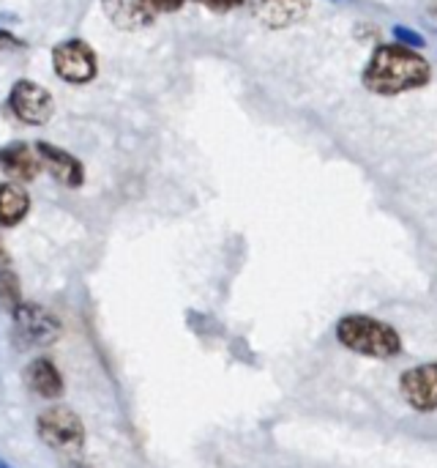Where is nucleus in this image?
Wrapping results in <instances>:
<instances>
[{
  "instance_id": "1",
  "label": "nucleus",
  "mask_w": 437,
  "mask_h": 468,
  "mask_svg": "<svg viewBox=\"0 0 437 468\" xmlns=\"http://www.w3.org/2000/svg\"><path fill=\"white\" fill-rule=\"evenodd\" d=\"M432 80V66L416 49L402 44H380L364 66L361 82L378 96H400L419 90Z\"/></svg>"
},
{
  "instance_id": "2",
  "label": "nucleus",
  "mask_w": 437,
  "mask_h": 468,
  "mask_svg": "<svg viewBox=\"0 0 437 468\" xmlns=\"http://www.w3.org/2000/svg\"><path fill=\"white\" fill-rule=\"evenodd\" d=\"M337 340L345 348L372 359H394L402 351L400 332L372 315H345L337 324Z\"/></svg>"
},
{
  "instance_id": "3",
  "label": "nucleus",
  "mask_w": 437,
  "mask_h": 468,
  "mask_svg": "<svg viewBox=\"0 0 437 468\" xmlns=\"http://www.w3.org/2000/svg\"><path fill=\"white\" fill-rule=\"evenodd\" d=\"M38 439L57 452H79L85 447L82 420L66 406H49L38 414Z\"/></svg>"
},
{
  "instance_id": "4",
  "label": "nucleus",
  "mask_w": 437,
  "mask_h": 468,
  "mask_svg": "<svg viewBox=\"0 0 437 468\" xmlns=\"http://www.w3.org/2000/svg\"><path fill=\"white\" fill-rule=\"evenodd\" d=\"M52 66H55V74L71 85H88L99 74V58L93 47L82 38H68V41L55 44Z\"/></svg>"
},
{
  "instance_id": "5",
  "label": "nucleus",
  "mask_w": 437,
  "mask_h": 468,
  "mask_svg": "<svg viewBox=\"0 0 437 468\" xmlns=\"http://www.w3.org/2000/svg\"><path fill=\"white\" fill-rule=\"evenodd\" d=\"M8 110L27 126H44L55 115V99L44 85L33 80H16L8 90Z\"/></svg>"
},
{
  "instance_id": "6",
  "label": "nucleus",
  "mask_w": 437,
  "mask_h": 468,
  "mask_svg": "<svg viewBox=\"0 0 437 468\" xmlns=\"http://www.w3.org/2000/svg\"><path fill=\"white\" fill-rule=\"evenodd\" d=\"M11 315H14V332H16L19 343L33 346V348L52 346L63 332L60 321L49 310H44L41 304H33V302H22Z\"/></svg>"
},
{
  "instance_id": "7",
  "label": "nucleus",
  "mask_w": 437,
  "mask_h": 468,
  "mask_svg": "<svg viewBox=\"0 0 437 468\" xmlns=\"http://www.w3.org/2000/svg\"><path fill=\"white\" fill-rule=\"evenodd\" d=\"M400 389L411 409H416L421 414L437 411V365L411 367L408 373H402Z\"/></svg>"
},
{
  "instance_id": "8",
  "label": "nucleus",
  "mask_w": 437,
  "mask_h": 468,
  "mask_svg": "<svg viewBox=\"0 0 437 468\" xmlns=\"http://www.w3.org/2000/svg\"><path fill=\"white\" fill-rule=\"evenodd\" d=\"M249 11L265 27H290L309 14V0H252Z\"/></svg>"
},
{
  "instance_id": "9",
  "label": "nucleus",
  "mask_w": 437,
  "mask_h": 468,
  "mask_svg": "<svg viewBox=\"0 0 437 468\" xmlns=\"http://www.w3.org/2000/svg\"><path fill=\"white\" fill-rule=\"evenodd\" d=\"M36 154H38V162L55 176V181H60V184H66L71 189L82 186L85 170H82V162L77 156H71L68 151H63V148H57L52 143H44V140L36 143Z\"/></svg>"
},
{
  "instance_id": "10",
  "label": "nucleus",
  "mask_w": 437,
  "mask_h": 468,
  "mask_svg": "<svg viewBox=\"0 0 437 468\" xmlns=\"http://www.w3.org/2000/svg\"><path fill=\"white\" fill-rule=\"evenodd\" d=\"M0 170L11 176L14 181H33L41 170V162H38V154H33L27 143L16 140L0 148Z\"/></svg>"
},
{
  "instance_id": "11",
  "label": "nucleus",
  "mask_w": 437,
  "mask_h": 468,
  "mask_svg": "<svg viewBox=\"0 0 437 468\" xmlns=\"http://www.w3.org/2000/svg\"><path fill=\"white\" fill-rule=\"evenodd\" d=\"M107 19L120 30H142L153 25L156 14L142 0H101Z\"/></svg>"
},
{
  "instance_id": "12",
  "label": "nucleus",
  "mask_w": 437,
  "mask_h": 468,
  "mask_svg": "<svg viewBox=\"0 0 437 468\" xmlns=\"http://www.w3.org/2000/svg\"><path fill=\"white\" fill-rule=\"evenodd\" d=\"M25 384L30 392H36L44 400H55L63 395V376L49 359H33L25 367Z\"/></svg>"
},
{
  "instance_id": "13",
  "label": "nucleus",
  "mask_w": 437,
  "mask_h": 468,
  "mask_svg": "<svg viewBox=\"0 0 437 468\" xmlns=\"http://www.w3.org/2000/svg\"><path fill=\"white\" fill-rule=\"evenodd\" d=\"M30 211V195L16 181H0V228L19 225Z\"/></svg>"
},
{
  "instance_id": "14",
  "label": "nucleus",
  "mask_w": 437,
  "mask_h": 468,
  "mask_svg": "<svg viewBox=\"0 0 437 468\" xmlns=\"http://www.w3.org/2000/svg\"><path fill=\"white\" fill-rule=\"evenodd\" d=\"M22 304V291H19V280L8 266H0V310L14 313Z\"/></svg>"
},
{
  "instance_id": "15",
  "label": "nucleus",
  "mask_w": 437,
  "mask_h": 468,
  "mask_svg": "<svg viewBox=\"0 0 437 468\" xmlns=\"http://www.w3.org/2000/svg\"><path fill=\"white\" fill-rule=\"evenodd\" d=\"M391 36H394V44H402V47H411V49H424L427 47V38L419 30L408 27V25H394Z\"/></svg>"
},
{
  "instance_id": "16",
  "label": "nucleus",
  "mask_w": 437,
  "mask_h": 468,
  "mask_svg": "<svg viewBox=\"0 0 437 468\" xmlns=\"http://www.w3.org/2000/svg\"><path fill=\"white\" fill-rule=\"evenodd\" d=\"M153 14H172V11H178L186 0H142Z\"/></svg>"
},
{
  "instance_id": "17",
  "label": "nucleus",
  "mask_w": 437,
  "mask_h": 468,
  "mask_svg": "<svg viewBox=\"0 0 437 468\" xmlns=\"http://www.w3.org/2000/svg\"><path fill=\"white\" fill-rule=\"evenodd\" d=\"M200 5H205V8H211V11H219V14H224V11H233V8H238V5H244V0H197Z\"/></svg>"
},
{
  "instance_id": "18",
  "label": "nucleus",
  "mask_w": 437,
  "mask_h": 468,
  "mask_svg": "<svg viewBox=\"0 0 437 468\" xmlns=\"http://www.w3.org/2000/svg\"><path fill=\"white\" fill-rule=\"evenodd\" d=\"M19 47H22V41H19L16 36L0 30V55H3V52H14V49H19Z\"/></svg>"
},
{
  "instance_id": "19",
  "label": "nucleus",
  "mask_w": 437,
  "mask_h": 468,
  "mask_svg": "<svg viewBox=\"0 0 437 468\" xmlns=\"http://www.w3.org/2000/svg\"><path fill=\"white\" fill-rule=\"evenodd\" d=\"M430 11L437 16V0H430Z\"/></svg>"
},
{
  "instance_id": "20",
  "label": "nucleus",
  "mask_w": 437,
  "mask_h": 468,
  "mask_svg": "<svg viewBox=\"0 0 437 468\" xmlns=\"http://www.w3.org/2000/svg\"><path fill=\"white\" fill-rule=\"evenodd\" d=\"M0 266H5V255H3V247H0Z\"/></svg>"
},
{
  "instance_id": "21",
  "label": "nucleus",
  "mask_w": 437,
  "mask_h": 468,
  "mask_svg": "<svg viewBox=\"0 0 437 468\" xmlns=\"http://www.w3.org/2000/svg\"><path fill=\"white\" fill-rule=\"evenodd\" d=\"M0 468H14V466H8V463H5V461H0Z\"/></svg>"
}]
</instances>
